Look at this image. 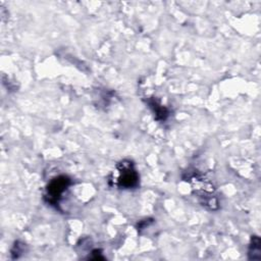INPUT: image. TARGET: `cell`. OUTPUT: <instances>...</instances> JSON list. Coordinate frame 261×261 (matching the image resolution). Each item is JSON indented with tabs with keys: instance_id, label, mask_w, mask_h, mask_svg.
Wrapping results in <instances>:
<instances>
[{
	"instance_id": "3957f363",
	"label": "cell",
	"mask_w": 261,
	"mask_h": 261,
	"mask_svg": "<svg viewBox=\"0 0 261 261\" xmlns=\"http://www.w3.org/2000/svg\"><path fill=\"white\" fill-rule=\"evenodd\" d=\"M147 102H148V105L150 106V108L152 109V111H153V113L155 115V118L158 121H164V120L167 119V117L169 116V110L166 107L161 105L154 98L149 99Z\"/></svg>"
},
{
	"instance_id": "6da1fadb",
	"label": "cell",
	"mask_w": 261,
	"mask_h": 261,
	"mask_svg": "<svg viewBox=\"0 0 261 261\" xmlns=\"http://www.w3.org/2000/svg\"><path fill=\"white\" fill-rule=\"evenodd\" d=\"M118 176L116 186L120 189H134L139 185V174L129 160H123L117 164Z\"/></svg>"
},
{
	"instance_id": "277c9868",
	"label": "cell",
	"mask_w": 261,
	"mask_h": 261,
	"mask_svg": "<svg viewBox=\"0 0 261 261\" xmlns=\"http://www.w3.org/2000/svg\"><path fill=\"white\" fill-rule=\"evenodd\" d=\"M249 259L260 260L261 259V242L257 236L252 237L249 247Z\"/></svg>"
},
{
	"instance_id": "7a4b0ae2",
	"label": "cell",
	"mask_w": 261,
	"mask_h": 261,
	"mask_svg": "<svg viewBox=\"0 0 261 261\" xmlns=\"http://www.w3.org/2000/svg\"><path fill=\"white\" fill-rule=\"evenodd\" d=\"M71 179L67 175H58L52 178L47 188L45 198L50 205L58 204L62 194L70 186Z\"/></svg>"
}]
</instances>
